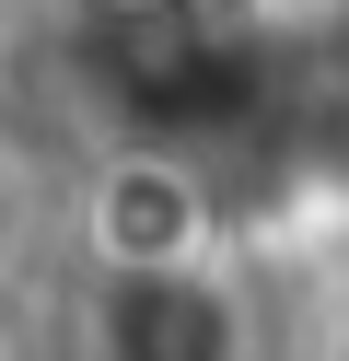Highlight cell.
Listing matches in <instances>:
<instances>
[{"mask_svg": "<svg viewBox=\"0 0 349 361\" xmlns=\"http://www.w3.org/2000/svg\"><path fill=\"white\" fill-rule=\"evenodd\" d=\"M326 361H349V326H338V338H326Z\"/></svg>", "mask_w": 349, "mask_h": 361, "instance_id": "cell-4", "label": "cell"}, {"mask_svg": "<svg viewBox=\"0 0 349 361\" xmlns=\"http://www.w3.org/2000/svg\"><path fill=\"white\" fill-rule=\"evenodd\" d=\"M93 94L116 105V128L152 152H186L209 128L256 117V47L233 12H198V0H128L93 24Z\"/></svg>", "mask_w": 349, "mask_h": 361, "instance_id": "cell-1", "label": "cell"}, {"mask_svg": "<svg viewBox=\"0 0 349 361\" xmlns=\"http://www.w3.org/2000/svg\"><path fill=\"white\" fill-rule=\"evenodd\" d=\"M93 221V268H209V175L198 152H152V140H116L105 175L82 198Z\"/></svg>", "mask_w": 349, "mask_h": 361, "instance_id": "cell-3", "label": "cell"}, {"mask_svg": "<svg viewBox=\"0 0 349 361\" xmlns=\"http://www.w3.org/2000/svg\"><path fill=\"white\" fill-rule=\"evenodd\" d=\"M82 361H256V314L221 268H93Z\"/></svg>", "mask_w": 349, "mask_h": 361, "instance_id": "cell-2", "label": "cell"}]
</instances>
